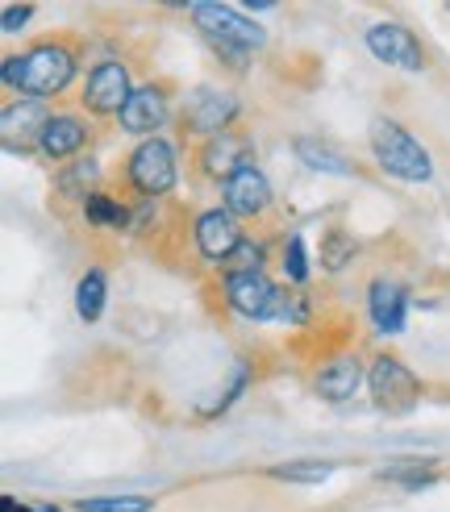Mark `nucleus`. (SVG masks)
<instances>
[{"mask_svg": "<svg viewBox=\"0 0 450 512\" xmlns=\"http://www.w3.org/2000/svg\"><path fill=\"white\" fill-rule=\"evenodd\" d=\"M80 55H84L80 38L50 34V38H38L30 50L5 55V63H0V80H5V88L17 92L21 100L63 96L75 84V75H80Z\"/></svg>", "mask_w": 450, "mask_h": 512, "instance_id": "obj_1", "label": "nucleus"}, {"mask_svg": "<svg viewBox=\"0 0 450 512\" xmlns=\"http://www.w3.org/2000/svg\"><path fill=\"white\" fill-rule=\"evenodd\" d=\"M192 21L234 71H246L250 55L267 46V30L250 21L238 5H192Z\"/></svg>", "mask_w": 450, "mask_h": 512, "instance_id": "obj_2", "label": "nucleus"}, {"mask_svg": "<svg viewBox=\"0 0 450 512\" xmlns=\"http://www.w3.org/2000/svg\"><path fill=\"white\" fill-rule=\"evenodd\" d=\"M367 142H371V155H375V163H380L384 175L405 179V184H430V179H434L430 150H425L400 121L375 117Z\"/></svg>", "mask_w": 450, "mask_h": 512, "instance_id": "obj_3", "label": "nucleus"}, {"mask_svg": "<svg viewBox=\"0 0 450 512\" xmlns=\"http://www.w3.org/2000/svg\"><path fill=\"white\" fill-rule=\"evenodd\" d=\"M125 184H130L142 200H163L180 184V155L167 138H146L130 150L125 159Z\"/></svg>", "mask_w": 450, "mask_h": 512, "instance_id": "obj_4", "label": "nucleus"}, {"mask_svg": "<svg viewBox=\"0 0 450 512\" xmlns=\"http://www.w3.org/2000/svg\"><path fill=\"white\" fill-rule=\"evenodd\" d=\"M367 392H371V400H375L380 413L400 417V413H409V408H417L421 379L400 363L396 354H375L371 367H367Z\"/></svg>", "mask_w": 450, "mask_h": 512, "instance_id": "obj_5", "label": "nucleus"}, {"mask_svg": "<svg viewBox=\"0 0 450 512\" xmlns=\"http://www.w3.org/2000/svg\"><path fill=\"white\" fill-rule=\"evenodd\" d=\"M238 113H242V100L230 88H192L184 100L180 121H184V134L209 142V138L230 134Z\"/></svg>", "mask_w": 450, "mask_h": 512, "instance_id": "obj_6", "label": "nucleus"}, {"mask_svg": "<svg viewBox=\"0 0 450 512\" xmlns=\"http://www.w3.org/2000/svg\"><path fill=\"white\" fill-rule=\"evenodd\" d=\"M363 42L371 50V59H380L384 67L409 71V75H421L425 67H430V55H425L421 38L409 30L405 21H375V25H367Z\"/></svg>", "mask_w": 450, "mask_h": 512, "instance_id": "obj_7", "label": "nucleus"}, {"mask_svg": "<svg viewBox=\"0 0 450 512\" xmlns=\"http://www.w3.org/2000/svg\"><path fill=\"white\" fill-rule=\"evenodd\" d=\"M138 84H130V67L121 59H100L88 75H84V92L80 105L88 109V117H121L125 100L134 96Z\"/></svg>", "mask_w": 450, "mask_h": 512, "instance_id": "obj_8", "label": "nucleus"}, {"mask_svg": "<svg viewBox=\"0 0 450 512\" xmlns=\"http://www.w3.org/2000/svg\"><path fill=\"white\" fill-rule=\"evenodd\" d=\"M221 292L225 304L246 317V321H275L280 313V284L267 279V271H238V275H221Z\"/></svg>", "mask_w": 450, "mask_h": 512, "instance_id": "obj_9", "label": "nucleus"}, {"mask_svg": "<svg viewBox=\"0 0 450 512\" xmlns=\"http://www.w3.org/2000/svg\"><path fill=\"white\" fill-rule=\"evenodd\" d=\"M171 121V84L167 80H150V84H138L134 96L125 100V109L117 117L121 134H134V138H159L163 125Z\"/></svg>", "mask_w": 450, "mask_h": 512, "instance_id": "obj_10", "label": "nucleus"}, {"mask_svg": "<svg viewBox=\"0 0 450 512\" xmlns=\"http://www.w3.org/2000/svg\"><path fill=\"white\" fill-rule=\"evenodd\" d=\"M192 242H196V254L209 267H225L238 254V246L246 242V234H242V221L225 209V204H217V209H205L196 217Z\"/></svg>", "mask_w": 450, "mask_h": 512, "instance_id": "obj_11", "label": "nucleus"}, {"mask_svg": "<svg viewBox=\"0 0 450 512\" xmlns=\"http://www.w3.org/2000/svg\"><path fill=\"white\" fill-rule=\"evenodd\" d=\"M196 167L205 179H213V184H230L238 171L255 167V142H250L246 134H238V130L209 138V142L196 146Z\"/></svg>", "mask_w": 450, "mask_h": 512, "instance_id": "obj_12", "label": "nucleus"}, {"mask_svg": "<svg viewBox=\"0 0 450 512\" xmlns=\"http://www.w3.org/2000/svg\"><path fill=\"white\" fill-rule=\"evenodd\" d=\"M92 142V121L84 113H55L46 121V130L38 138V155L50 163H75L80 150H88Z\"/></svg>", "mask_w": 450, "mask_h": 512, "instance_id": "obj_13", "label": "nucleus"}, {"mask_svg": "<svg viewBox=\"0 0 450 512\" xmlns=\"http://www.w3.org/2000/svg\"><path fill=\"white\" fill-rule=\"evenodd\" d=\"M221 204L230 209L238 221H259L271 213L275 192H271V179L259 167H246L238 171L230 184H221Z\"/></svg>", "mask_w": 450, "mask_h": 512, "instance_id": "obj_14", "label": "nucleus"}, {"mask_svg": "<svg viewBox=\"0 0 450 512\" xmlns=\"http://www.w3.org/2000/svg\"><path fill=\"white\" fill-rule=\"evenodd\" d=\"M367 367L359 354H338L330 363H321V371L313 375V396H321L325 404H346L355 400V392L363 388Z\"/></svg>", "mask_w": 450, "mask_h": 512, "instance_id": "obj_15", "label": "nucleus"}, {"mask_svg": "<svg viewBox=\"0 0 450 512\" xmlns=\"http://www.w3.org/2000/svg\"><path fill=\"white\" fill-rule=\"evenodd\" d=\"M405 313H409L405 284H396V279H388V275L371 279V288H367V317H371V325L380 329V334H400V329H405Z\"/></svg>", "mask_w": 450, "mask_h": 512, "instance_id": "obj_16", "label": "nucleus"}, {"mask_svg": "<svg viewBox=\"0 0 450 512\" xmlns=\"http://www.w3.org/2000/svg\"><path fill=\"white\" fill-rule=\"evenodd\" d=\"M50 117H55V113H46L42 100H9L5 117H0V125H5V146H13L17 134H21V146H25V150H30V138H34V146H38V138H42V130H46Z\"/></svg>", "mask_w": 450, "mask_h": 512, "instance_id": "obj_17", "label": "nucleus"}, {"mask_svg": "<svg viewBox=\"0 0 450 512\" xmlns=\"http://www.w3.org/2000/svg\"><path fill=\"white\" fill-rule=\"evenodd\" d=\"M84 221L92 225V229H105V234H125V229L134 225V209L130 204H121L113 192H105V188H96L84 204Z\"/></svg>", "mask_w": 450, "mask_h": 512, "instance_id": "obj_18", "label": "nucleus"}, {"mask_svg": "<svg viewBox=\"0 0 450 512\" xmlns=\"http://www.w3.org/2000/svg\"><path fill=\"white\" fill-rule=\"evenodd\" d=\"M292 150H296V159L305 163L309 171H321V175H359L355 159H346L342 150H338V146H330V142L296 138V142H292Z\"/></svg>", "mask_w": 450, "mask_h": 512, "instance_id": "obj_19", "label": "nucleus"}, {"mask_svg": "<svg viewBox=\"0 0 450 512\" xmlns=\"http://www.w3.org/2000/svg\"><path fill=\"white\" fill-rule=\"evenodd\" d=\"M355 259H359V242H355V234H350L346 225H330V229H325V234H321V250H317L321 271L338 275V271H346Z\"/></svg>", "mask_w": 450, "mask_h": 512, "instance_id": "obj_20", "label": "nucleus"}, {"mask_svg": "<svg viewBox=\"0 0 450 512\" xmlns=\"http://www.w3.org/2000/svg\"><path fill=\"white\" fill-rule=\"evenodd\" d=\"M105 300H109V279L100 267L84 271L80 284H75V313H80L84 325H96L100 317H105Z\"/></svg>", "mask_w": 450, "mask_h": 512, "instance_id": "obj_21", "label": "nucleus"}, {"mask_svg": "<svg viewBox=\"0 0 450 512\" xmlns=\"http://www.w3.org/2000/svg\"><path fill=\"white\" fill-rule=\"evenodd\" d=\"M96 175H100V163L88 155V159H75V163H67L63 171H59V179H55V188H59V196L63 200H88L92 192H96Z\"/></svg>", "mask_w": 450, "mask_h": 512, "instance_id": "obj_22", "label": "nucleus"}, {"mask_svg": "<svg viewBox=\"0 0 450 512\" xmlns=\"http://www.w3.org/2000/svg\"><path fill=\"white\" fill-rule=\"evenodd\" d=\"M375 479L396 483V488H405V492H421V488H430V483H438V458H409V463H400V467H384Z\"/></svg>", "mask_w": 450, "mask_h": 512, "instance_id": "obj_23", "label": "nucleus"}, {"mask_svg": "<svg viewBox=\"0 0 450 512\" xmlns=\"http://www.w3.org/2000/svg\"><path fill=\"white\" fill-rule=\"evenodd\" d=\"M271 479L280 483H300V488H313V483H325L334 475V463H321V458H292V463L280 467H267Z\"/></svg>", "mask_w": 450, "mask_h": 512, "instance_id": "obj_24", "label": "nucleus"}, {"mask_svg": "<svg viewBox=\"0 0 450 512\" xmlns=\"http://www.w3.org/2000/svg\"><path fill=\"white\" fill-rule=\"evenodd\" d=\"M280 267L288 275L292 288H305L309 284V259H305V238L300 234H288L284 246H280Z\"/></svg>", "mask_w": 450, "mask_h": 512, "instance_id": "obj_25", "label": "nucleus"}, {"mask_svg": "<svg viewBox=\"0 0 450 512\" xmlns=\"http://www.w3.org/2000/svg\"><path fill=\"white\" fill-rule=\"evenodd\" d=\"M155 500L150 496H92L75 500V512H150Z\"/></svg>", "mask_w": 450, "mask_h": 512, "instance_id": "obj_26", "label": "nucleus"}, {"mask_svg": "<svg viewBox=\"0 0 450 512\" xmlns=\"http://www.w3.org/2000/svg\"><path fill=\"white\" fill-rule=\"evenodd\" d=\"M246 383H250V367H246V363H234V379H230V388H225L213 404L200 408V417H217V413H225V408H230V404L246 392Z\"/></svg>", "mask_w": 450, "mask_h": 512, "instance_id": "obj_27", "label": "nucleus"}, {"mask_svg": "<svg viewBox=\"0 0 450 512\" xmlns=\"http://www.w3.org/2000/svg\"><path fill=\"white\" fill-rule=\"evenodd\" d=\"M263 259H267V246H263V242H242L234 259L221 267V275H238V271H263Z\"/></svg>", "mask_w": 450, "mask_h": 512, "instance_id": "obj_28", "label": "nucleus"}, {"mask_svg": "<svg viewBox=\"0 0 450 512\" xmlns=\"http://www.w3.org/2000/svg\"><path fill=\"white\" fill-rule=\"evenodd\" d=\"M34 13H38L34 5H5V9H0V21H5V34L25 30V21H30Z\"/></svg>", "mask_w": 450, "mask_h": 512, "instance_id": "obj_29", "label": "nucleus"}, {"mask_svg": "<svg viewBox=\"0 0 450 512\" xmlns=\"http://www.w3.org/2000/svg\"><path fill=\"white\" fill-rule=\"evenodd\" d=\"M0 512H34V504H21L17 496H0Z\"/></svg>", "mask_w": 450, "mask_h": 512, "instance_id": "obj_30", "label": "nucleus"}, {"mask_svg": "<svg viewBox=\"0 0 450 512\" xmlns=\"http://www.w3.org/2000/svg\"><path fill=\"white\" fill-rule=\"evenodd\" d=\"M34 512H59V504H34Z\"/></svg>", "mask_w": 450, "mask_h": 512, "instance_id": "obj_31", "label": "nucleus"}]
</instances>
